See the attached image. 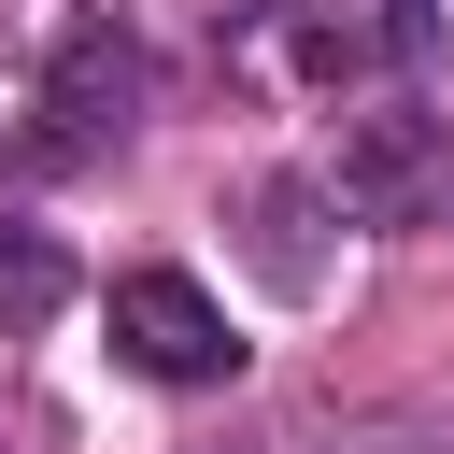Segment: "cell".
I'll list each match as a JSON object with an SVG mask.
<instances>
[{"label": "cell", "mask_w": 454, "mask_h": 454, "mask_svg": "<svg viewBox=\"0 0 454 454\" xmlns=\"http://www.w3.org/2000/svg\"><path fill=\"white\" fill-rule=\"evenodd\" d=\"M57 284H71V270H57L43 241H0V326H43V312H57Z\"/></svg>", "instance_id": "cell-5"}, {"label": "cell", "mask_w": 454, "mask_h": 454, "mask_svg": "<svg viewBox=\"0 0 454 454\" xmlns=\"http://www.w3.org/2000/svg\"><path fill=\"white\" fill-rule=\"evenodd\" d=\"M383 43L340 14V0H270L255 14V43H241V71H284V85H340V71H369Z\"/></svg>", "instance_id": "cell-4"}, {"label": "cell", "mask_w": 454, "mask_h": 454, "mask_svg": "<svg viewBox=\"0 0 454 454\" xmlns=\"http://www.w3.org/2000/svg\"><path fill=\"white\" fill-rule=\"evenodd\" d=\"M326 199H340L355 227H454V114H411V99L340 114Z\"/></svg>", "instance_id": "cell-1"}, {"label": "cell", "mask_w": 454, "mask_h": 454, "mask_svg": "<svg viewBox=\"0 0 454 454\" xmlns=\"http://www.w3.org/2000/svg\"><path fill=\"white\" fill-rule=\"evenodd\" d=\"M128 114H142V43H128L114 0H71L57 14V57H43V156L128 142Z\"/></svg>", "instance_id": "cell-2"}, {"label": "cell", "mask_w": 454, "mask_h": 454, "mask_svg": "<svg viewBox=\"0 0 454 454\" xmlns=\"http://www.w3.org/2000/svg\"><path fill=\"white\" fill-rule=\"evenodd\" d=\"M383 28H397V43H426V28H440V0H397V14H383Z\"/></svg>", "instance_id": "cell-6"}, {"label": "cell", "mask_w": 454, "mask_h": 454, "mask_svg": "<svg viewBox=\"0 0 454 454\" xmlns=\"http://www.w3.org/2000/svg\"><path fill=\"white\" fill-rule=\"evenodd\" d=\"M114 355H128L142 383H227V369H241L213 284H184V270H128V284H114Z\"/></svg>", "instance_id": "cell-3"}]
</instances>
